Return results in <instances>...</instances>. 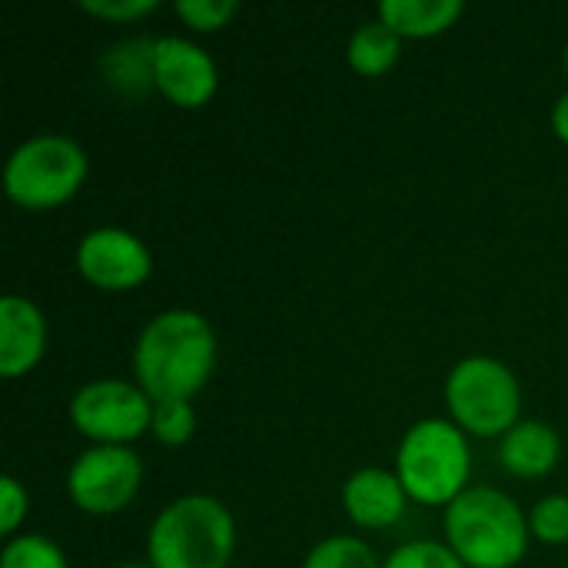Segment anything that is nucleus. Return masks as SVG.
I'll list each match as a JSON object with an SVG mask.
<instances>
[{"mask_svg": "<svg viewBox=\"0 0 568 568\" xmlns=\"http://www.w3.org/2000/svg\"><path fill=\"white\" fill-rule=\"evenodd\" d=\"M216 333L206 316L193 310H166L153 316L136 346V386L153 403H190L213 376Z\"/></svg>", "mask_w": 568, "mask_h": 568, "instance_id": "f257e3e1", "label": "nucleus"}, {"mask_svg": "<svg viewBox=\"0 0 568 568\" xmlns=\"http://www.w3.org/2000/svg\"><path fill=\"white\" fill-rule=\"evenodd\" d=\"M446 546L466 568H516L529 552V516L519 503L493 486L466 489L446 506Z\"/></svg>", "mask_w": 568, "mask_h": 568, "instance_id": "f03ea898", "label": "nucleus"}, {"mask_svg": "<svg viewBox=\"0 0 568 568\" xmlns=\"http://www.w3.org/2000/svg\"><path fill=\"white\" fill-rule=\"evenodd\" d=\"M236 552L233 513L203 493L173 499L150 526L146 559L153 568H226Z\"/></svg>", "mask_w": 568, "mask_h": 568, "instance_id": "7ed1b4c3", "label": "nucleus"}, {"mask_svg": "<svg viewBox=\"0 0 568 568\" xmlns=\"http://www.w3.org/2000/svg\"><path fill=\"white\" fill-rule=\"evenodd\" d=\"M473 453L453 419H419L396 453V476L419 506H453L469 489Z\"/></svg>", "mask_w": 568, "mask_h": 568, "instance_id": "20e7f679", "label": "nucleus"}, {"mask_svg": "<svg viewBox=\"0 0 568 568\" xmlns=\"http://www.w3.org/2000/svg\"><path fill=\"white\" fill-rule=\"evenodd\" d=\"M87 170V153L73 136L37 133L7 156L3 193L20 210H53L80 193Z\"/></svg>", "mask_w": 568, "mask_h": 568, "instance_id": "39448f33", "label": "nucleus"}, {"mask_svg": "<svg viewBox=\"0 0 568 568\" xmlns=\"http://www.w3.org/2000/svg\"><path fill=\"white\" fill-rule=\"evenodd\" d=\"M446 409L466 436L503 439L523 423V389L503 359L466 356L446 376Z\"/></svg>", "mask_w": 568, "mask_h": 568, "instance_id": "423d86ee", "label": "nucleus"}, {"mask_svg": "<svg viewBox=\"0 0 568 568\" xmlns=\"http://www.w3.org/2000/svg\"><path fill=\"white\" fill-rule=\"evenodd\" d=\"M153 399L126 379H93L70 399V423L93 446H126L150 433Z\"/></svg>", "mask_w": 568, "mask_h": 568, "instance_id": "0eeeda50", "label": "nucleus"}, {"mask_svg": "<svg viewBox=\"0 0 568 568\" xmlns=\"http://www.w3.org/2000/svg\"><path fill=\"white\" fill-rule=\"evenodd\" d=\"M143 483V463L130 446H90L67 473V496L87 516L123 513Z\"/></svg>", "mask_w": 568, "mask_h": 568, "instance_id": "6e6552de", "label": "nucleus"}, {"mask_svg": "<svg viewBox=\"0 0 568 568\" xmlns=\"http://www.w3.org/2000/svg\"><path fill=\"white\" fill-rule=\"evenodd\" d=\"M77 270L103 293H126L150 280L153 256L136 233L123 226H97L77 246Z\"/></svg>", "mask_w": 568, "mask_h": 568, "instance_id": "1a4fd4ad", "label": "nucleus"}, {"mask_svg": "<svg viewBox=\"0 0 568 568\" xmlns=\"http://www.w3.org/2000/svg\"><path fill=\"white\" fill-rule=\"evenodd\" d=\"M153 87L183 110H200L213 100L220 73L213 57L186 37H160L153 47Z\"/></svg>", "mask_w": 568, "mask_h": 568, "instance_id": "9d476101", "label": "nucleus"}, {"mask_svg": "<svg viewBox=\"0 0 568 568\" xmlns=\"http://www.w3.org/2000/svg\"><path fill=\"white\" fill-rule=\"evenodd\" d=\"M47 349V320L27 296L0 300V376L20 379L37 369Z\"/></svg>", "mask_w": 568, "mask_h": 568, "instance_id": "9b49d317", "label": "nucleus"}, {"mask_svg": "<svg viewBox=\"0 0 568 568\" xmlns=\"http://www.w3.org/2000/svg\"><path fill=\"white\" fill-rule=\"evenodd\" d=\"M409 496L389 469H356L343 486V509L359 529H389L406 516Z\"/></svg>", "mask_w": 568, "mask_h": 568, "instance_id": "f8f14e48", "label": "nucleus"}, {"mask_svg": "<svg viewBox=\"0 0 568 568\" xmlns=\"http://www.w3.org/2000/svg\"><path fill=\"white\" fill-rule=\"evenodd\" d=\"M559 459H562V439L542 419L516 423L499 443L503 469L519 476V479H542L559 466Z\"/></svg>", "mask_w": 568, "mask_h": 568, "instance_id": "ddd939ff", "label": "nucleus"}, {"mask_svg": "<svg viewBox=\"0 0 568 568\" xmlns=\"http://www.w3.org/2000/svg\"><path fill=\"white\" fill-rule=\"evenodd\" d=\"M463 10V0H383L379 20L399 40H429L453 30Z\"/></svg>", "mask_w": 568, "mask_h": 568, "instance_id": "4468645a", "label": "nucleus"}, {"mask_svg": "<svg viewBox=\"0 0 568 568\" xmlns=\"http://www.w3.org/2000/svg\"><path fill=\"white\" fill-rule=\"evenodd\" d=\"M403 53V40L383 23V20H369L359 23L346 43V60L359 77H383L396 67Z\"/></svg>", "mask_w": 568, "mask_h": 568, "instance_id": "2eb2a0df", "label": "nucleus"}, {"mask_svg": "<svg viewBox=\"0 0 568 568\" xmlns=\"http://www.w3.org/2000/svg\"><path fill=\"white\" fill-rule=\"evenodd\" d=\"M153 47H156V40H126V43L113 47L103 57L106 77L116 87L136 90V93L153 87Z\"/></svg>", "mask_w": 568, "mask_h": 568, "instance_id": "dca6fc26", "label": "nucleus"}, {"mask_svg": "<svg viewBox=\"0 0 568 568\" xmlns=\"http://www.w3.org/2000/svg\"><path fill=\"white\" fill-rule=\"evenodd\" d=\"M303 568H383L376 552L356 536H329L310 549Z\"/></svg>", "mask_w": 568, "mask_h": 568, "instance_id": "f3484780", "label": "nucleus"}, {"mask_svg": "<svg viewBox=\"0 0 568 568\" xmlns=\"http://www.w3.org/2000/svg\"><path fill=\"white\" fill-rule=\"evenodd\" d=\"M0 568H67V556L53 539L27 532V536H13L3 546Z\"/></svg>", "mask_w": 568, "mask_h": 568, "instance_id": "a211bd4d", "label": "nucleus"}, {"mask_svg": "<svg viewBox=\"0 0 568 568\" xmlns=\"http://www.w3.org/2000/svg\"><path fill=\"white\" fill-rule=\"evenodd\" d=\"M383 568H466V562L446 542L413 539V542H403L399 549H393L383 559Z\"/></svg>", "mask_w": 568, "mask_h": 568, "instance_id": "6ab92c4d", "label": "nucleus"}, {"mask_svg": "<svg viewBox=\"0 0 568 568\" xmlns=\"http://www.w3.org/2000/svg\"><path fill=\"white\" fill-rule=\"evenodd\" d=\"M150 433L163 446H186L196 433V413L190 403H156Z\"/></svg>", "mask_w": 568, "mask_h": 568, "instance_id": "aec40b11", "label": "nucleus"}, {"mask_svg": "<svg viewBox=\"0 0 568 568\" xmlns=\"http://www.w3.org/2000/svg\"><path fill=\"white\" fill-rule=\"evenodd\" d=\"M529 529L546 546L568 542V496H546L529 513Z\"/></svg>", "mask_w": 568, "mask_h": 568, "instance_id": "412c9836", "label": "nucleus"}, {"mask_svg": "<svg viewBox=\"0 0 568 568\" xmlns=\"http://www.w3.org/2000/svg\"><path fill=\"white\" fill-rule=\"evenodd\" d=\"M173 10L186 27L200 33H216L240 13V3L236 0H176Z\"/></svg>", "mask_w": 568, "mask_h": 568, "instance_id": "4be33fe9", "label": "nucleus"}, {"mask_svg": "<svg viewBox=\"0 0 568 568\" xmlns=\"http://www.w3.org/2000/svg\"><path fill=\"white\" fill-rule=\"evenodd\" d=\"M80 10L106 23H126L153 13L156 0H80Z\"/></svg>", "mask_w": 568, "mask_h": 568, "instance_id": "5701e85b", "label": "nucleus"}, {"mask_svg": "<svg viewBox=\"0 0 568 568\" xmlns=\"http://www.w3.org/2000/svg\"><path fill=\"white\" fill-rule=\"evenodd\" d=\"M27 509H30L27 489L13 476H3V483H0V532L13 539V532L27 519Z\"/></svg>", "mask_w": 568, "mask_h": 568, "instance_id": "b1692460", "label": "nucleus"}, {"mask_svg": "<svg viewBox=\"0 0 568 568\" xmlns=\"http://www.w3.org/2000/svg\"><path fill=\"white\" fill-rule=\"evenodd\" d=\"M552 133L568 146V90L556 100V106H552Z\"/></svg>", "mask_w": 568, "mask_h": 568, "instance_id": "393cba45", "label": "nucleus"}, {"mask_svg": "<svg viewBox=\"0 0 568 568\" xmlns=\"http://www.w3.org/2000/svg\"><path fill=\"white\" fill-rule=\"evenodd\" d=\"M120 568H153V566H150V562H146V566H143V562H130V566H120Z\"/></svg>", "mask_w": 568, "mask_h": 568, "instance_id": "a878e982", "label": "nucleus"}, {"mask_svg": "<svg viewBox=\"0 0 568 568\" xmlns=\"http://www.w3.org/2000/svg\"><path fill=\"white\" fill-rule=\"evenodd\" d=\"M566 73H568V43H566Z\"/></svg>", "mask_w": 568, "mask_h": 568, "instance_id": "bb28decb", "label": "nucleus"}, {"mask_svg": "<svg viewBox=\"0 0 568 568\" xmlns=\"http://www.w3.org/2000/svg\"><path fill=\"white\" fill-rule=\"evenodd\" d=\"M566 568H568V566H566Z\"/></svg>", "mask_w": 568, "mask_h": 568, "instance_id": "cd10ccee", "label": "nucleus"}]
</instances>
